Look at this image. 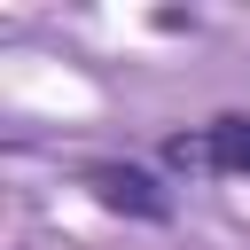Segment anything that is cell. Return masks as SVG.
Segmentation results:
<instances>
[{"instance_id": "7a4b0ae2", "label": "cell", "mask_w": 250, "mask_h": 250, "mask_svg": "<svg viewBox=\"0 0 250 250\" xmlns=\"http://www.w3.org/2000/svg\"><path fill=\"white\" fill-rule=\"evenodd\" d=\"M211 164L219 172H250V117H211Z\"/></svg>"}, {"instance_id": "6da1fadb", "label": "cell", "mask_w": 250, "mask_h": 250, "mask_svg": "<svg viewBox=\"0 0 250 250\" xmlns=\"http://www.w3.org/2000/svg\"><path fill=\"white\" fill-rule=\"evenodd\" d=\"M86 188H94V203H109L125 219H172V195L141 164H86Z\"/></svg>"}, {"instance_id": "3957f363", "label": "cell", "mask_w": 250, "mask_h": 250, "mask_svg": "<svg viewBox=\"0 0 250 250\" xmlns=\"http://www.w3.org/2000/svg\"><path fill=\"white\" fill-rule=\"evenodd\" d=\"M164 156H172V164H180V172H195V164H211V141H188V133H180V141H172V148H164Z\"/></svg>"}]
</instances>
